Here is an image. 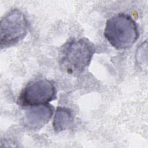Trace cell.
Returning a JSON list of instances; mask_svg holds the SVG:
<instances>
[{
  "label": "cell",
  "instance_id": "1",
  "mask_svg": "<svg viewBox=\"0 0 148 148\" xmlns=\"http://www.w3.org/2000/svg\"><path fill=\"white\" fill-rule=\"evenodd\" d=\"M104 36L116 49L125 50L138 40L139 31L136 23L131 16L119 13L107 20Z\"/></svg>",
  "mask_w": 148,
  "mask_h": 148
},
{
  "label": "cell",
  "instance_id": "2",
  "mask_svg": "<svg viewBox=\"0 0 148 148\" xmlns=\"http://www.w3.org/2000/svg\"><path fill=\"white\" fill-rule=\"evenodd\" d=\"M95 45L86 38L72 40L62 50L61 64L71 73H80L90 64L95 53Z\"/></svg>",
  "mask_w": 148,
  "mask_h": 148
},
{
  "label": "cell",
  "instance_id": "3",
  "mask_svg": "<svg viewBox=\"0 0 148 148\" xmlns=\"http://www.w3.org/2000/svg\"><path fill=\"white\" fill-rule=\"evenodd\" d=\"M28 21L25 14L14 9L6 13L1 21V47L15 45L27 35Z\"/></svg>",
  "mask_w": 148,
  "mask_h": 148
},
{
  "label": "cell",
  "instance_id": "4",
  "mask_svg": "<svg viewBox=\"0 0 148 148\" xmlns=\"http://www.w3.org/2000/svg\"><path fill=\"white\" fill-rule=\"evenodd\" d=\"M56 98V90L49 80L40 79L29 82L21 92L18 103L23 108H29L46 103Z\"/></svg>",
  "mask_w": 148,
  "mask_h": 148
},
{
  "label": "cell",
  "instance_id": "5",
  "mask_svg": "<svg viewBox=\"0 0 148 148\" xmlns=\"http://www.w3.org/2000/svg\"><path fill=\"white\" fill-rule=\"evenodd\" d=\"M54 107L49 103L29 107L23 118L24 126L30 130H38L46 125L53 114Z\"/></svg>",
  "mask_w": 148,
  "mask_h": 148
},
{
  "label": "cell",
  "instance_id": "6",
  "mask_svg": "<svg viewBox=\"0 0 148 148\" xmlns=\"http://www.w3.org/2000/svg\"><path fill=\"white\" fill-rule=\"evenodd\" d=\"M74 120V112L66 107H57L54 117L53 126L56 132H60L69 128Z\"/></svg>",
  "mask_w": 148,
  "mask_h": 148
}]
</instances>
